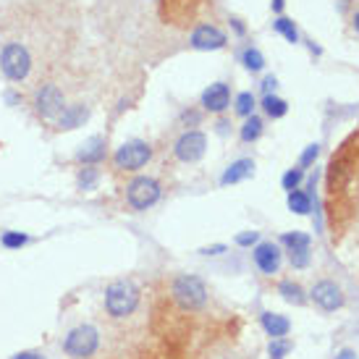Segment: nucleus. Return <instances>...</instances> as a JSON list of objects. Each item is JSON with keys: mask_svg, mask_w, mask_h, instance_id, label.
I'll list each match as a JSON object with an SVG mask.
<instances>
[{"mask_svg": "<svg viewBox=\"0 0 359 359\" xmlns=\"http://www.w3.org/2000/svg\"><path fill=\"white\" fill-rule=\"evenodd\" d=\"M280 244H283V247H286L289 252H294V250H309L312 239H309L307 233H302V231H294V233H283V236H280Z\"/></svg>", "mask_w": 359, "mask_h": 359, "instance_id": "obj_25", "label": "nucleus"}, {"mask_svg": "<svg viewBox=\"0 0 359 359\" xmlns=\"http://www.w3.org/2000/svg\"><path fill=\"white\" fill-rule=\"evenodd\" d=\"M257 241H259V231H244V233L236 236V244H239V247H255Z\"/></svg>", "mask_w": 359, "mask_h": 359, "instance_id": "obj_32", "label": "nucleus"}, {"mask_svg": "<svg viewBox=\"0 0 359 359\" xmlns=\"http://www.w3.org/2000/svg\"><path fill=\"white\" fill-rule=\"evenodd\" d=\"M289 210L291 212H297V215H309V210H312V197H309V191H302V189H294L289 191Z\"/></svg>", "mask_w": 359, "mask_h": 359, "instance_id": "obj_20", "label": "nucleus"}, {"mask_svg": "<svg viewBox=\"0 0 359 359\" xmlns=\"http://www.w3.org/2000/svg\"><path fill=\"white\" fill-rule=\"evenodd\" d=\"M283 6H286V0H273V11H276V13H280Z\"/></svg>", "mask_w": 359, "mask_h": 359, "instance_id": "obj_39", "label": "nucleus"}, {"mask_svg": "<svg viewBox=\"0 0 359 359\" xmlns=\"http://www.w3.org/2000/svg\"><path fill=\"white\" fill-rule=\"evenodd\" d=\"M294 349V344H291L286 336L283 339H270V346H268V351H270V359H286V354Z\"/></svg>", "mask_w": 359, "mask_h": 359, "instance_id": "obj_29", "label": "nucleus"}, {"mask_svg": "<svg viewBox=\"0 0 359 359\" xmlns=\"http://www.w3.org/2000/svg\"><path fill=\"white\" fill-rule=\"evenodd\" d=\"M351 24H354V29L359 32V11H357V13H354V21H351Z\"/></svg>", "mask_w": 359, "mask_h": 359, "instance_id": "obj_40", "label": "nucleus"}, {"mask_svg": "<svg viewBox=\"0 0 359 359\" xmlns=\"http://www.w3.org/2000/svg\"><path fill=\"white\" fill-rule=\"evenodd\" d=\"M32 69H34V58H32L29 48L24 42H6L0 50V71L3 76L13 84H24L29 79Z\"/></svg>", "mask_w": 359, "mask_h": 359, "instance_id": "obj_3", "label": "nucleus"}, {"mask_svg": "<svg viewBox=\"0 0 359 359\" xmlns=\"http://www.w3.org/2000/svg\"><path fill=\"white\" fill-rule=\"evenodd\" d=\"M276 84H278V79H276V76H265V79H262V92H265V95H273Z\"/></svg>", "mask_w": 359, "mask_h": 359, "instance_id": "obj_35", "label": "nucleus"}, {"mask_svg": "<svg viewBox=\"0 0 359 359\" xmlns=\"http://www.w3.org/2000/svg\"><path fill=\"white\" fill-rule=\"evenodd\" d=\"M273 29L278 32L280 37H286V42H291V45L299 42V29H297V24L289 16H278V19L273 21Z\"/></svg>", "mask_w": 359, "mask_h": 359, "instance_id": "obj_22", "label": "nucleus"}, {"mask_svg": "<svg viewBox=\"0 0 359 359\" xmlns=\"http://www.w3.org/2000/svg\"><path fill=\"white\" fill-rule=\"evenodd\" d=\"M231 27H233V32H236V34H244V32H247V29H244V24H241L239 19H231Z\"/></svg>", "mask_w": 359, "mask_h": 359, "instance_id": "obj_38", "label": "nucleus"}, {"mask_svg": "<svg viewBox=\"0 0 359 359\" xmlns=\"http://www.w3.org/2000/svg\"><path fill=\"white\" fill-rule=\"evenodd\" d=\"M289 257H291V265L294 268H307L309 265V250H294V252H289Z\"/></svg>", "mask_w": 359, "mask_h": 359, "instance_id": "obj_31", "label": "nucleus"}, {"mask_svg": "<svg viewBox=\"0 0 359 359\" xmlns=\"http://www.w3.org/2000/svg\"><path fill=\"white\" fill-rule=\"evenodd\" d=\"M60 349L71 359L95 357L100 351V330L90 325V323H81V325H76V328H71L66 333V339L60 341Z\"/></svg>", "mask_w": 359, "mask_h": 359, "instance_id": "obj_4", "label": "nucleus"}, {"mask_svg": "<svg viewBox=\"0 0 359 359\" xmlns=\"http://www.w3.org/2000/svg\"><path fill=\"white\" fill-rule=\"evenodd\" d=\"M252 259L262 276H273L280 270V259H283V252L276 241H257L255 250H252Z\"/></svg>", "mask_w": 359, "mask_h": 359, "instance_id": "obj_10", "label": "nucleus"}, {"mask_svg": "<svg viewBox=\"0 0 359 359\" xmlns=\"http://www.w3.org/2000/svg\"><path fill=\"white\" fill-rule=\"evenodd\" d=\"M160 194H163V189H160V184L152 179V176H137V179L126 187V202H129V208L137 210V212L150 210L152 205L160 200Z\"/></svg>", "mask_w": 359, "mask_h": 359, "instance_id": "obj_7", "label": "nucleus"}, {"mask_svg": "<svg viewBox=\"0 0 359 359\" xmlns=\"http://www.w3.org/2000/svg\"><path fill=\"white\" fill-rule=\"evenodd\" d=\"M309 297H312V302H315L323 312H336V309L344 307V291H341L333 280H318Z\"/></svg>", "mask_w": 359, "mask_h": 359, "instance_id": "obj_12", "label": "nucleus"}, {"mask_svg": "<svg viewBox=\"0 0 359 359\" xmlns=\"http://www.w3.org/2000/svg\"><path fill=\"white\" fill-rule=\"evenodd\" d=\"M170 299L179 304V309L184 312H200L208 307L210 291L208 283L200 276H191V273H181L170 280Z\"/></svg>", "mask_w": 359, "mask_h": 359, "instance_id": "obj_1", "label": "nucleus"}, {"mask_svg": "<svg viewBox=\"0 0 359 359\" xmlns=\"http://www.w3.org/2000/svg\"><path fill=\"white\" fill-rule=\"evenodd\" d=\"M200 113H197V110H184V113H181V121H184V123H200Z\"/></svg>", "mask_w": 359, "mask_h": 359, "instance_id": "obj_34", "label": "nucleus"}, {"mask_svg": "<svg viewBox=\"0 0 359 359\" xmlns=\"http://www.w3.org/2000/svg\"><path fill=\"white\" fill-rule=\"evenodd\" d=\"M97 181H100L97 165H84V168L79 170V176H76V187H79L81 191H92L97 187Z\"/></svg>", "mask_w": 359, "mask_h": 359, "instance_id": "obj_23", "label": "nucleus"}, {"mask_svg": "<svg viewBox=\"0 0 359 359\" xmlns=\"http://www.w3.org/2000/svg\"><path fill=\"white\" fill-rule=\"evenodd\" d=\"M262 129H265V126H262V118H259V116H255V113L247 116L239 129L241 142H247V144H250V142H257L259 137H262Z\"/></svg>", "mask_w": 359, "mask_h": 359, "instance_id": "obj_19", "label": "nucleus"}, {"mask_svg": "<svg viewBox=\"0 0 359 359\" xmlns=\"http://www.w3.org/2000/svg\"><path fill=\"white\" fill-rule=\"evenodd\" d=\"M252 173H255V163H252L250 158L233 160L229 168L223 170V176H220V187H231V184H239V181L250 179Z\"/></svg>", "mask_w": 359, "mask_h": 359, "instance_id": "obj_17", "label": "nucleus"}, {"mask_svg": "<svg viewBox=\"0 0 359 359\" xmlns=\"http://www.w3.org/2000/svg\"><path fill=\"white\" fill-rule=\"evenodd\" d=\"M202 255L205 257H218V255H223L226 252V244H212V247H202Z\"/></svg>", "mask_w": 359, "mask_h": 359, "instance_id": "obj_33", "label": "nucleus"}, {"mask_svg": "<svg viewBox=\"0 0 359 359\" xmlns=\"http://www.w3.org/2000/svg\"><path fill=\"white\" fill-rule=\"evenodd\" d=\"M336 359H359V357H357V351H351V349H341L339 354H336Z\"/></svg>", "mask_w": 359, "mask_h": 359, "instance_id": "obj_37", "label": "nucleus"}, {"mask_svg": "<svg viewBox=\"0 0 359 359\" xmlns=\"http://www.w3.org/2000/svg\"><path fill=\"white\" fill-rule=\"evenodd\" d=\"M142 302V289L129 278L113 280L105 289V312L113 320H126L131 318Z\"/></svg>", "mask_w": 359, "mask_h": 359, "instance_id": "obj_2", "label": "nucleus"}, {"mask_svg": "<svg viewBox=\"0 0 359 359\" xmlns=\"http://www.w3.org/2000/svg\"><path fill=\"white\" fill-rule=\"evenodd\" d=\"M11 359H45V354H40V351H19Z\"/></svg>", "mask_w": 359, "mask_h": 359, "instance_id": "obj_36", "label": "nucleus"}, {"mask_svg": "<svg viewBox=\"0 0 359 359\" xmlns=\"http://www.w3.org/2000/svg\"><path fill=\"white\" fill-rule=\"evenodd\" d=\"M200 6H202V0H163V6H160V16L168 21V24L187 27V24L194 21Z\"/></svg>", "mask_w": 359, "mask_h": 359, "instance_id": "obj_9", "label": "nucleus"}, {"mask_svg": "<svg viewBox=\"0 0 359 359\" xmlns=\"http://www.w3.org/2000/svg\"><path fill=\"white\" fill-rule=\"evenodd\" d=\"M318 155H320V144H318V142H315V144H309L307 150L302 152L299 165H302V168H309V165H312V163L318 160Z\"/></svg>", "mask_w": 359, "mask_h": 359, "instance_id": "obj_30", "label": "nucleus"}, {"mask_svg": "<svg viewBox=\"0 0 359 359\" xmlns=\"http://www.w3.org/2000/svg\"><path fill=\"white\" fill-rule=\"evenodd\" d=\"M226 42L229 37L215 24H200L189 37V45L194 50H220V48H226Z\"/></svg>", "mask_w": 359, "mask_h": 359, "instance_id": "obj_11", "label": "nucleus"}, {"mask_svg": "<svg viewBox=\"0 0 359 359\" xmlns=\"http://www.w3.org/2000/svg\"><path fill=\"white\" fill-rule=\"evenodd\" d=\"M262 110H265L268 118H283L289 113V102L276 97V95H265L262 97Z\"/></svg>", "mask_w": 359, "mask_h": 359, "instance_id": "obj_21", "label": "nucleus"}, {"mask_svg": "<svg viewBox=\"0 0 359 359\" xmlns=\"http://www.w3.org/2000/svg\"><path fill=\"white\" fill-rule=\"evenodd\" d=\"M241 63H244V69L247 71L259 74V71L265 69V55H262L257 48H244V53H241Z\"/></svg>", "mask_w": 359, "mask_h": 359, "instance_id": "obj_24", "label": "nucleus"}, {"mask_svg": "<svg viewBox=\"0 0 359 359\" xmlns=\"http://www.w3.org/2000/svg\"><path fill=\"white\" fill-rule=\"evenodd\" d=\"M87 118H90V108H87L84 102H74V105H66V110H63L58 116V121H55V126H58L60 131H74V129H79V126H84Z\"/></svg>", "mask_w": 359, "mask_h": 359, "instance_id": "obj_15", "label": "nucleus"}, {"mask_svg": "<svg viewBox=\"0 0 359 359\" xmlns=\"http://www.w3.org/2000/svg\"><path fill=\"white\" fill-rule=\"evenodd\" d=\"M278 294L289 302V304H297V307H302V304L307 302V297H304V289H302L297 280H280Z\"/></svg>", "mask_w": 359, "mask_h": 359, "instance_id": "obj_18", "label": "nucleus"}, {"mask_svg": "<svg viewBox=\"0 0 359 359\" xmlns=\"http://www.w3.org/2000/svg\"><path fill=\"white\" fill-rule=\"evenodd\" d=\"M302 179H304V168H302V165H294V168H289L286 173H283L280 187H283L286 191H294V189H299Z\"/></svg>", "mask_w": 359, "mask_h": 359, "instance_id": "obj_28", "label": "nucleus"}, {"mask_svg": "<svg viewBox=\"0 0 359 359\" xmlns=\"http://www.w3.org/2000/svg\"><path fill=\"white\" fill-rule=\"evenodd\" d=\"M105 155H108V140L105 137H92V140H87L79 147L76 160H79L81 165H100Z\"/></svg>", "mask_w": 359, "mask_h": 359, "instance_id": "obj_14", "label": "nucleus"}, {"mask_svg": "<svg viewBox=\"0 0 359 359\" xmlns=\"http://www.w3.org/2000/svg\"><path fill=\"white\" fill-rule=\"evenodd\" d=\"M0 244H3L6 250H21L24 244H29V236L21 233V231H3V233H0Z\"/></svg>", "mask_w": 359, "mask_h": 359, "instance_id": "obj_27", "label": "nucleus"}, {"mask_svg": "<svg viewBox=\"0 0 359 359\" xmlns=\"http://www.w3.org/2000/svg\"><path fill=\"white\" fill-rule=\"evenodd\" d=\"M259 325H262V330L268 333L270 339H283V336H289L291 320L278 315V312H262L259 315Z\"/></svg>", "mask_w": 359, "mask_h": 359, "instance_id": "obj_16", "label": "nucleus"}, {"mask_svg": "<svg viewBox=\"0 0 359 359\" xmlns=\"http://www.w3.org/2000/svg\"><path fill=\"white\" fill-rule=\"evenodd\" d=\"M255 108H257V100H255V95H252V92H241V95H236V102H233L236 116L247 118V116L255 113Z\"/></svg>", "mask_w": 359, "mask_h": 359, "instance_id": "obj_26", "label": "nucleus"}, {"mask_svg": "<svg viewBox=\"0 0 359 359\" xmlns=\"http://www.w3.org/2000/svg\"><path fill=\"white\" fill-rule=\"evenodd\" d=\"M231 105V90L226 81H215V84H210L208 90L202 92V108L208 110V113H223V110H229Z\"/></svg>", "mask_w": 359, "mask_h": 359, "instance_id": "obj_13", "label": "nucleus"}, {"mask_svg": "<svg viewBox=\"0 0 359 359\" xmlns=\"http://www.w3.org/2000/svg\"><path fill=\"white\" fill-rule=\"evenodd\" d=\"M32 105L37 110V116L45 121H58V116L66 110V95L58 84L53 81H45L34 90V97H32Z\"/></svg>", "mask_w": 359, "mask_h": 359, "instance_id": "obj_5", "label": "nucleus"}, {"mask_svg": "<svg viewBox=\"0 0 359 359\" xmlns=\"http://www.w3.org/2000/svg\"><path fill=\"white\" fill-rule=\"evenodd\" d=\"M205 152H208V137L197 129H187L173 144V155L181 163H197V160H202Z\"/></svg>", "mask_w": 359, "mask_h": 359, "instance_id": "obj_8", "label": "nucleus"}, {"mask_svg": "<svg viewBox=\"0 0 359 359\" xmlns=\"http://www.w3.org/2000/svg\"><path fill=\"white\" fill-rule=\"evenodd\" d=\"M152 160V147L142 140L123 142L118 150L113 152V165L118 170H140Z\"/></svg>", "mask_w": 359, "mask_h": 359, "instance_id": "obj_6", "label": "nucleus"}]
</instances>
